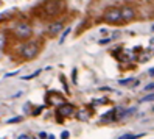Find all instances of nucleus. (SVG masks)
I'll use <instances>...</instances> for the list:
<instances>
[{"label": "nucleus", "mask_w": 154, "mask_h": 139, "mask_svg": "<svg viewBox=\"0 0 154 139\" xmlns=\"http://www.w3.org/2000/svg\"><path fill=\"white\" fill-rule=\"evenodd\" d=\"M64 10V2L62 0H47L42 5V11L47 17H55Z\"/></svg>", "instance_id": "1"}, {"label": "nucleus", "mask_w": 154, "mask_h": 139, "mask_svg": "<svg viewBox=\"0 0 154 139\" xmlns=\"http://www.w3.org/2000/svg\"><path fill=\"white\" fill-rule=\"evenodd\" d=\"M103 19H104V22L111 24V25H120V24H123L122 14H120L119 8H107L104 16H103Z\"/></svg>", "instance_id": "2"}, {"label": "nucleus", "mask_w": 154, "mask_h": 139, "mask_svg": "<svg viewBox=\"0 0 154 139\" xmlns=\"http://www.w3.org/2000/svg\"><path fill=\"white\" fill-rule=\"evenodd\" d=\"M14 34L19 39H28L33 34V28H31V25L28 22H19L14 27Z\"/></svg>", "instance_id": "3"}, {"label": "nucleus", "mask_w": 154, "mask_h": 139, "mask_svg": "<svg viewBox=\"0 0 154 139\" xmlns=\"http://www.w3.org/2000/svg\"><path fill=\"white\" fill-rule=\"evenodd\" d=\"M38 53H39V44L34 42V41L25 44L23 49H22V57L25 60H33V58L38 57Z\"/></svg>", "instance_id": "4"}, {"label": "nucleus", "mask_w": 154, "mask_h": 139, "mask_svg": "<svg viewBox=\"0 0 154 139\" xmlns=\"http://www.w3.org/2000/svg\"><path fill=\"white\" fill-rule=\"evenodd\" d=\"M75 113V106L70 105V103H66V102H62L58 108V116H59V122H62V117H70L73 116Z\"/></svg>", "instance_id": "5"}, {"label": "nucleus", "mask_w": 154, "mask_h": 139, "mask_svg": "<svg viewBox=\"0 0 154 139\" xmlns=\"http://www.w3.org/2000/svg\"><path fill=\"white\" fill-rule=\"evenodd\" d=\"M120 14H122V21H123V24L131 22V21L135 19V10H134V8H131V6H125V8H122V10H120Z\"/></svg>", "instance_id": "6"}, {"label": "nucleus", "mask_w": 154, "mask_h": 139, "mask_svg": "<svg viewBox=\"0 0 154 139\" xmlns=\"http://www.w3.org/2000/svg\"><path fill=\"white\" fill-rule=\"evenodd\" d=\"M64 28V22H53L48 25V28H47V33L50 38H55V36H58L61 33V30Z\"/></svg>", "instance_id": "7"}, {"label": "nucleus", "mask_w": 154, "mask_h": 139, "mask_svg": "<svg viewBox=\"0 0 154 139\" xmlns=\"http://www.w3.org/2000/svg\"><path fill=\"white\" fill-rule=\"evenodd\" d=\"M76 119H78V120H81V122H87V120L90 119V111H87L86 108L78 109V113H76Z\"/></svg>", "instance_id": "8"}, {"label": "nucleus", "mask_w": 154, "mask_h": 139, "mask_svg": "<svg viewBox=\"0 0 154 139\" xmlns=\"http://www.w3.org/2000/svg\"><path fill=\"white\" fill-rule=\"evenodd\" d=\"M101 120H103V122H106V120H114V109L112 111H107L106 114H103L101 116Z\"/></svg>", "instance_id": "9"}, {"label": "nucleus", "mask_w": 154, "mask_h": 139, "mask_svg": "<svg viewBox=\"0 0 154 139\" xmlns=\"http://www.w3.org/2000/svg\"><path fill=\"white\" fill-rule=\"evenodd\" d=\"M41 72H42L41 69H39V70H36L34 73H31V75H26V77H23V80H31V78H34V77H38V75H39Z\"/></svg>", "instance_id": "10"}, {"label": "nucleus", "mask_w": 154, "mask_h": 139, "mask_svg": "<svg viewBox=\"0 0 154 139\" xmlns=\"http://www.w3.org/2000/svg\"><path fill=\"white\" fill-rule=\"evenodd\" d=\"M69 33H70V28H67V30H66L64 33H62V36H61V41H59L61 44H62V42L66 41V38H67V34H69Z\"/></svg>", "instance_id": "11"}, {"label": "nucleus", "mask_w": 154, "mask_h": 139, "mask_svg": "<svg viewBox=\"0 0 154 139\" xmlns=\"http://www.w3.org/2000/svg\"><path fill=\"white\" fill-rule=\"evenodd\" d=\"M139 134H122L120 139H134V137H137Z\"/></svg>", "instance_id": "12"}, {"label": "nucleus", "mask_w": 154, "mask_h": 139, "mask_svg": "<svg viewBox=\"0 0 154 139\" xmlns=\"http://www.w3.org/2000/svg\"><path fill=\"white\" fill-rule=\"evenodd\" d=\"M20 120H22V117H13V119L8 120V124H17V122H20Z\"/></svg>", "instance_id": "13"}, {"label": "nucleus", "mask_w": 154, "mask_h": 139, "mask_svg": "<svg viewBox=\"0 0 154 139\" xmlns=\"http://www.w3.org/2000/svg\"><path fill=\"white\" fill-rule=\"evenodd\" d=\"M134 81V78H126V80H120V85H128V83Z\"/></svg>", "instance_id": "14"}, {"label": "nucleus", "mask_w": 154, "mask_h": 139, "mask_svg": "<svg viewBox=\"0 0 154 139\" xmlns=\"http://www.w3.org/2000/svg\"><path fill=\"white\" fill-rule=\"evenodd\" d=\"M39 137H50V139H53L55 136H53V134H47V133H44V131H42V133L39 134Z\"/></svg>", "instance_id": "15"}, {"label": "nucleus", "mask_w": 154, "mask_h": 139, "mask_svg": "<svg viewBox=\"0 0 154 139\" xmlns=\"http://www.w3.org/2000/svg\"><path fill=\"white\" fill-rule=\"evenodd\" d=\"M69 136H70V133H69V131H62V133H61V137H64V139H67Z\"/></svg>", "instance_id": "16"}, {"label": "nucleus", "mask_w": 154, "mask_h": 139, "mask_svg": "<svg viewBox=\"0 0 154 139\" xmlns=\"http://www.w3.org/2000/svg\"><path fill=\"white\" fill-rule=\"evenodd\" d=\"M94 103H98V105H101V103H107V100H94Z\"/></svg>", "instance_id": "17"}, {"label": "nucleus", "mask_w": 154, "mask_h": 139, "mask_svg": "<svg viewBox=\"0 0 154 139\" xmlns=\"http://www.w3.org/2000/svg\"><path fill=\"white\" fill-rule=\"evenodd\" d=\"M17 137H19V139H30V136H28V134H19Z\"/></svg>", "instance_id": "18"}]
</instances>
